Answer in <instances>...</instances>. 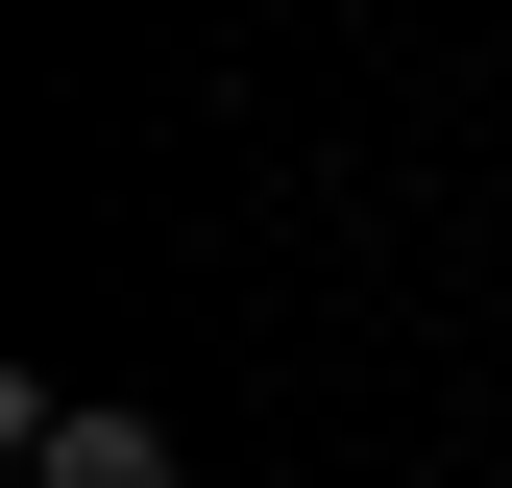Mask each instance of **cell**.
Returning a JSON list of instances; mask_svg holds the SVG:
<instances>
[{
	"instance_id": "6da1fadb",
	"label": "cell",
	"mask_w": 512,
	"mask_h": 488,
	"mask_svg": "<svg viewBox=\"0 0 512 488\" xmlns=\"http://www.w3.org/2000/svg\"><path fill=\"white\" fill-rule=\"evenodd\" d=\"M25 488H196V464H171V415H98V391H74V415L25 440Z\"/></svg>"
}]
</instances>
